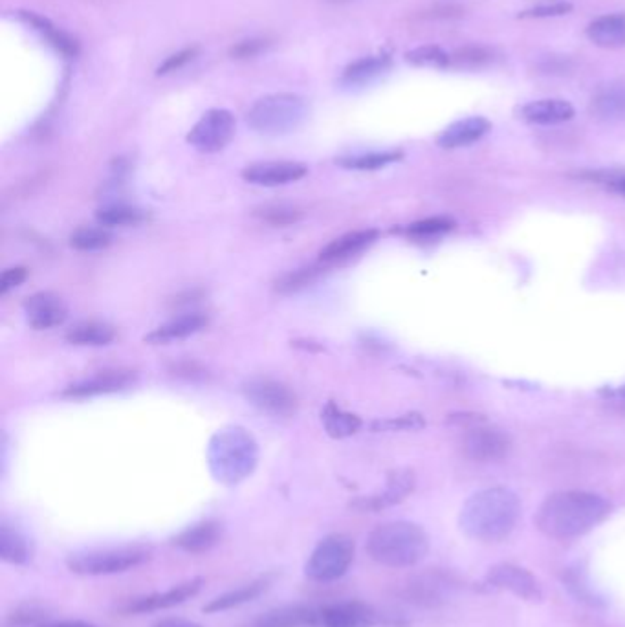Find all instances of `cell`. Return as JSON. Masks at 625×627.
<instances>
[{"instance_id":"3","label":"cell","mask_w":625,"mask_h":627,"mask_svg":"<svg viewBox=\"0 0 625 627\" xmlns=\"http://www.w3.org/2000/svg\"><path fill=\"white\" fill-rule=\"evenodd\" d=\"M366 547L376 564L391 569H406L420 564L425 557L430 540L416 523L389 521L374 528Z\"/></svg>"},{"instance_id":"29","label":"cell","mask_w":625,"mask_h":627,"mask_svg":"<svg viewBox=\"0 0 625 627\" xmlns=\"http://www.w3.org/2000/svg\"><path fill=\"white\" fill-rule=\"evenodd\" d=\"M590 112L600 120H625V85H611L602 88L590 102Z\"/></svg>"},{"instance_id":"11","label":"cell","mask_w":625,"mask_h":627,"mask_svg":"<svg viewBox=\"0 0 625 627\" xmlns=\"http://www.w3.org/2000/svg\"><path fill=\"white\" fill-rule=\"evenodd\" d=\"M204 585L202 578H191L184 583H178L163 592H152L149 597H142L130 602L125 607V613L128 615H145V613H154V611H163L171 609L180 604H185L187 600L194 598L196 594L201 592Z\"/></svg>"},{"instance_id":"14","label":"cell","mask_w":625,"mask_h":627,"mask_svg":"<svg viewBox=\"0 0 625 627\" xmlns=\"http://www.w3.org/2000/svg\"><path fill=\"white\" fill-rule=\"evenodd\" d=\"M376 613L364 602H338L317 609V627H373Z\"/></svg>"},{"instance_id":"49","label":"cell","mask_w":625,"mask_h":627,"mask_svg":"<svg viewBox=\"0 0 625 627\" xmlns=\"http://www.w3.org/2000/svg\"><path fill=\"white\" fill-rule=\"evenodd\" d=\"M600 394H604L605 399H616V400H625V385L620 387H607L602 389Z\"/></svg>"},{"instance_id":"44","label":"cell","mask_w":625,"mask_h":627,"mask_svg":"<svg viewBox=\"0 0 625 627\" xmlns=\"http://www.w3.org/2000/svg\"><path fill=\"white\" fill-rule=\"evenodd\" d=\"M567 587L576 594V597L581 602H588V604H598V598L592 594V590L588 589V585H585L583 578L580 576V573H569L567 574Z\"/></svg>"},{"instance_id":"48","label":"cell","mask_w":625,"mask_h":627,"mask_svg":"<svg viewBox=\"0 0 625 627\" xmlns=\"http://www.w3.org/2000/svg\"><path fill=\"white\" fill-rule=\"evenodd\" d=\"M39 627H95L88 622H83V620H59V622H45L43 625Z\"/></svg>"},{"instance_id":"47","label":"cell","mask_w":625,"mask_h":627,"mask_svg":"<svg viewBox=\"0 0 625 627\" xmlns=\"http://www.w3.org/2000/svg\"><path fill=\"white\" fill-rule=\"evenodd\" d=\"M151 627H204V625L199 622L185 620V618H161L156 623H152Z\"/></svg>"},{"instance_id":"38","label":"cell","mask_w":625,"mask_h":627,"mask_svg":"<svg viewBox=\"0 0 625 627\" xmlns=\"http://www.w3.org/2000/svg\"><path fill=\"white\" fill-rule=\"evenodd\" d=\"M489 52L481 48V46H468V48H463V50H458L453 57H451V64L455 66H481L482 62L489 61Z\"/></svg>"},{"instance_id":"24","label":"cell","mask_w":625,"mask_h":627,"mask_svg":"<svg viewBox=\"0 0 625 627\" xmlns=\"http://www.w3.org/2000/svg\"><path fill=\"white\" fill-rule=\"evenodd\" d=\"M270 583L272 582H270L268 576L253 580V582H250L246 585H241V587H237L234 590H227V592L220 594V597H217L210 604H206L202 611L206 615H215V613H224V611H229V609L241 607L244 604H250V602L257 600L262 592H267Z\"/></svg>"},{"instance_id":"20","label":"cell","mask_w":625,"mask_h":627,"mask_svg":"<svg viewBox=\"0 0 625 627\" xmlns=\"http://www.w3.org/2000/svg\"><path fill=\"white\" fill-rule=\"evenodd\" d=\"M489 127H491V123L482 116L465 118V120L455 121L449 127H446L440 132V136L437 138V144L442 149L466 147V145L479 142L489 130Z\"/></svg>"},{"instance_id":"18","label":"cell","mask_w":625,"mask_h":627,"mask_svg":"<svg viewBox=\"0 0 625 627\" xmlns=\"http://www.w3.org/2000/svg\"><path fill=\"white\" fill-rule=\"evenodd\" d=\"M413 488H415V475L411 472H407V470L394 472L389 475L387 486L382 493L373 495V498L358 499L352 507L361 512H378V510L402 503L413 491Z\"/></svg>"},{"instance_id":"12","label":"cell","mask_w":625,"mask_h":627,"mask_svg":"<svg viewBox=\"0 0 625 627\" xmlns=\"http://www.w3.org/2000/svg\"><path fill=\"white\" fill-rule=\"evenodd\" d=\"M486 582L501 590H508L522 600L536 602L541 598V589L538 580L522 567L514 564H499L488 571Z\"/></svg>"},{"instance_id":"25","label":"cell","mask_w":625,"mask_h":627,"mask_svg":"<svg viewBox=\"0 0 625 627\" xmlns=\"http://www.w3.org/2000/svg\"><path fill=\"white\" fill-rule=\"evenodd\" d=\"M208 325V318L201 312H189L184 316H178L175 319H171L169 323L158 326L154 333H151L145 342L149 343H169L175 340H182L187 338L194 333H199L201 328H204Z\"/></svg>"},{"instance_id":"37","label":"cell","mask_w":625,"mask_h":627,"mask_svg":"<svg viewBox=\"0 0 625 627\" xmlns=\"http://www.w3.org/2000/svg\"><path fill=\"white\" fill-rule=\"evenodd\" d=\"M453 220L446 219V217H433V219H425L420 222H415L407 227V234L411 237H435L440 234H446L453 227Z\"/></svg>"},{"instance_id":"30","label":"cell","mask_w":625,"mask_h":627,"mask_svg":"<svg viewBox=\"0 0 625 627\" xmlns=\"http://www.w3.org/2000/svg\"><path fill=\"white\" fill-rule=\"evenodd\" d=\"M114 338H116L114 328L103 321H81L74 325L67 333V340L74 345L102 347V345H109Z\"/></svg>"},{"instance_id":"26","label":"cell","mask_w":625,"mask_h":627,"mask_svg":"<svg viewBox=\"0 0 625 627\" xmlns=\"http://www.w3.org/2000/svg\"><path fill=\"white\" fill-rule=\"evenodd\" d=\"M376 239H378L376 229L350 231V234H347L340 239H334L331 244H326L319 255H321V260H325V262L349 259L359 252H364L366 248H369Z\"/></svg>"},{"instance_id":"13","label":"cell","mask_w":625,"mask_h":627,"mask_svg":"<svg viewBox=\"0 0 625 627\" xmlns=\"http://www.w3.org/2000/svg\"><path fill=\"white\" fill-rule=\"evenodd\" d=\"M308 173L307 165L300 161H259L243 171V178L255 186L277 187L301 180Z\"/></svg>"},{"instance_id":"34","label":"cell","mask_w":625,"mask_h":627,"mask_svg":"<svg viewBox=\"0 0 625 627\" xmlns=\"http://www.w3.org/2000/svg\"><path fill=\"white\" fill-rule=\"evenodd\" d=\"M112 243V235L103 227H79L70 235V246L79 252H100Z\"/></svg>"},{"instance_id":"1","label":"cell","mask_w":625,"mask_h":627,"mask_svg":"<svg viewBox=\"0 0 625 627\" xmlns=\"http://www.w3.org/2000/svg\"><path fill=\"white\" fill-rule=\"evenodd\" d=\"M611 505L598 493L567 490L555 491L543 501L536 514L539 531L554 540H572L600 524Z\"/></svg>"},{"instance_id":"35","label":"cell","mask_w":625,"mask_h":627,"mask_svg":"<svg viewBox=\"0 0 625 627\" xmlns=\"http://www.w3.org/2000/svg\"><path fill=\"white\" fill-rule=\"evenodd\" d=\"M406 59L407 62L415 66H425V69H446V66L451 64V55L435 45L418 46L407 52Z\"/></svg>"},{"instance_id":"46","label":"cell","mask_w":625,"mask_h":627,"mask_svg":"<svg viewBox=\"0 0 625 627\" xmlns=\"http://www.w3.org/2000/svg\"><path fill=\"white\" fill-rule=\"evenodd\" d=\"M383 425L391 429H420L424 425V418L420 415H406V417H400L399 420H391Z\"/></svg>"},{"instance_id":"9","label":"cell","mask_w":625,"mask_h":627,"mask_svg":"<svg viewBox=\"0 0 625 627\" xmlns=\"http://www.w3.org/2000/svg\"><path fill=\"white\" fill-rule=\"evenodd\" d=\"M235 135V118L226 109L208 111L187 135V144L201 153H218Z\"/></svg>"},{"instance_id":"8","label":"cell","mask_w":625,"mask_h":627,"mask_svg":"<svg viewBox=\"0 0 625 627\" xmlns=\"http://www.w3.org/2000/svg\"><path fill=\"white\" fill-rule=\"evenodd\" d=\"M456 580L439 569H427L420 574H415L404 587V594L407 602L425 607L435 609L448 604L456 592Z\"/></svg>"},{"instance_id":"42","label":"cell","mask_w":625,"mask_h":627,"mask_svg":"<svg viewBox=\"0 0 625 627\" xmlns=\"http://www.w3.org/2000/svg\"><path fill=\"white\" fill-rule=\"evenodd\" d=\"M262 219H267L272 224H290L300 219V211L293 208H286V206H272V208H265L262 210Z\"/></svg>"},{"instance_id":"2","label":"cell","mask_w":625,"mask_h":627,"mask_svg":"<svg viewBox=\"0 0 625 627\" xmlns=\"http://www.w3.org/2000/svg\"><path fill=\"white\" fill-rule=\"evenodd\" d=\"M521 503L515 491L493 486L473 493L460 510V528L479 541L508 538L519 521Z\"/></svg>"},{"instance_id":"28","label":"cell","mask_w":625,"mask_h":627,"mask_svg":"<svg viewBox=\"0 0 625 627\" xmlns=\"http://www.w3.org/2000/svg\"><path fill=\"white\" fill-rule=\"evenodd\" d=\"M391 69V57L389 55H371L358 59L352 64H349L343 76L341 83L347 87H359L367 85L385 74Z\"/></svg>"},{"instance_id":"32","label":"cell","mask_w":625,"mask_h":627,"mask_svg":"<svg viewBox=\"0 0 625 627\" xmlns=\"http://www.w3.org/2000/svg\"><path fill=\"white\" fill-rule=\"evenodd\" d=\"M402 158L400 151H383V153H369V154H359V156H347L336 160L341 168L345 169H356V171H374L382 169L385 165L399 161Z\"/></svg>"},{"instance_id":"16","label":"cell","mask_w":625,"mask_h":627,"mask_svg":"<svg viewBox=\"0 0 625 627\" xmlns=\"http://www.w3.org/2000/svg\"><path fill=\"white\" fill-rule=\"evenodd\" d=\"M24 312L29 326H34L37 330L53 328L64 323V319L69 316L67 305L62 303L59 295L52 292H39L36 295H31L24 303Z\"/></svg>"},{"instance_id":"27","label":"cell","mask_w":625,"mask_h":627,"mask_svg":"<svg viewBox=\"0 0 625 627\" xmlns=\"http://www.w3.org/2000/svg\"><path fill=\"white\" fill-rule=\"evenodd\" d=\"M0 559L10 565H28L31 559V545L19 528L0 524Z\"/></svg>"},{"instance_id":"31","label":"cell","mask_w":625,"mask_h":627,"mask_svg":"<svg viewBox=\"0 0 625 627\" xmlns=\"http://www.w3.org/2000/svg\"><path fill=\"white\" fill-rule=\"evenodd\" d=\"M323 425L326 429V433L331 437L345 439V437H350L358 432L359 425H361V420L356 415L347 413L331 402L323 411Z\"/></svg>"},{"instance_id":"6","label":"cell","mask_w":625,"mask_h":627,"mask_svg":"<svg viewBox=\"0 0 625 627\" xmlns=\"http://www.w3.org/2000/svg\"><path fill=\"white\" fill-rule=\"evenodd\" d=\"M151 559V550L142 545H123L74 552L67 557V567L79 576H112L128 573Z\"/></svg>"},{"instance_id":"19","label":"cell","mask_w":625,"mask_h":627,"mask_svg":"<svg viewBox=\"0 0 625 627\" xmlns=\"http://www.w3.org/2000/svg\"><path fill=\"white\" fill-rule=\"evenodd\" d=\"M135 380H136V375L133 371H105L95 376H90L83 382L72 384L67 391H64V394L76 396V399H85V396L116 392L130 387L135 384Z\"/></svg>"},{"instance_id":"5","label":"cell","mask_w":625,"mask_h":627,"mask_svg":"<svg viewBox=\"0 0 625 627\" xmlns=\"http://www.w3.org/2000/svg\"><path fill=\"white\" fill-rule=\"evenodd\" d=\"M210 460L211 470L220 483L237 484L253 472L257 448L244 429H227L213 439Z\"/></svg>"},{"instance_id":"41","label":"cell","mask_w":625,"mask_h":627,"mask_svg":"<svg viewBox=\"0 0 625 627\" xmlns=\"http://www.w3.org/2000/svg\"><path fill=\"white\" fill-rule=\"evenodd\" d=\"M319 270H321V268L312 267V268H303V270H300V272L290 274V276H286V277L279 283V290H283V292L298 290V288L308 285V283L319 274Z\"/></svg>"},{"instance_id":"33","label":"cell","mask_w":625,"mask_h":627,"mask_svg":"<svg viewBox=\"0 0 625 627\" xmlns=\"http://www.w3.org/2000/svg\"><path fill=\"white\" fill-rule=\"evenodd\" d=\"M145 219V211L127 204H111L97 210L95 220L100 226H133Z\"/></svg>"},{"instance_id":"51","label":"cell","mask_w":625,"mask_h":627,"mask_svg":"<svg viewBox=\"0 0 625 627\" xmlns=\"http://www.w3.org/2000/svg\"><path fill=\"white\" fill-rule=\"evenodd\" d=\"M338 3H341V0H338Z\"/></svg>"},{"instance_id":"10","label":"cell","mask_w":625,"mask_h":627,"mask_svg":"<svg viewBox=\"0 0 625 627\" xmlns=\"http://www.w3.org/2000/svg\"><path fill=\"white\" fill-rule=\"evenodd\" d=\"M246 400L274 417H290L298 409V399L288 385L272 378H251L243 385Z\"/></svg>"},{"instance_id":"7","label":"cell","mask_w":625,"mask_h":627,"mask_svg":"<svg viewBox=\"0 0 625 627\" xmlns=\"http://www.w3.org/2000/svg\"><path fill=\"white\" fill-rule=\"evenodd\" d=\"M356 545L347 534H328L310 552L305 574L321 583L336 582L347 574L354 561Z\"/></svg>"},{"instance_id":"21","label":"cell","mask_w":625,"mask_h":627,"mask_svg":"<svg viewBox=\"0 0 625 627\" xmlns=\"http://www.w3.org/2000/svg\"><path fill=\"white\" fill-rule=\"evenodd\" d=\"M253 627H317V609L303 604L275 607L262 613Z\"/></svg>"},{"instance_id":"50","label":"cell","mask_w":625,"mask_h":627,"mask_svg":"<svg viewBox=\"0 0 625 627\" xmlns=\"http://www.w3.org/2000/svg\"><path fill=\"white\" fill-rule=\"evenodd\" d=\"M613 189L618 191V193H621V194H625V177L614 180V182H613Z\"/></svg>"},{"instance_id":"15","label":"cell","mask_w":625,"mask_h":627,"mask_svg":"<svg viewBox=\"0 0 625 627\" xmlns=\"http://www.w3.org/2000/svg\"><path fill=\"white\" fill-rule=\"evenodd\" d=\"M465 453L477 462L503 458L510 450V439L498 427H475L465 439Z\"/></svg>"},{"instance_id":"39","label":"cell","mask_w":625,"mask_h":627,"mask_svg":"<svg viewBox=\"0 0 625 627\" xmlns=\"http://www.w3.org/2000/svg\"><path fill=\"white\" fill-rule=\"evenodd\" d=\"M572 12V4L569 3H554L548 6H536L519 13V19H550V17H563Z\"/></svg>"},{"instance_id":"17","label":"cell","mask_w":625,"mask_h":627,"mask_svg":"<svg viewBox=\"0 0 625 627\" xmlns=\"http://www.w3.org/2000/svg\"><path fill=\"white\" fill-rule=\"evenodd\" d=\"M224 534V528L215 519H204L201 523H194L182 532H178L171 543L187 554H204L215 549Z\"/></svg>"},{"instance_id":"45","label":"cell","mask_w":625,"mask_h":627,"mask_svg":"<svg viewBox=\"0 0 625 627\" xmlns=\"http://www.w3.org/2000/svg\"><path fill=\"white\" fill-rule=\"evenodd\" d=\"M26 277H28V272L22 267H15V268L6 270L3 274V277H0V292L6 293L10 290L17 288L19 285H22L26 281Z\"/></svg>"},{"instance_id":"22","label":"cell","mask_w":625,"mask_h":627,"mask_svg":"<svg viewBox=\"0 0 625 627\" xmlns=\"http://www.w3.org/2000/svg\"><path fill=\"white\" fill-rule=\"evenodd\" d=\"M574 107L565 99H538L519 109V118L536 125H555L572 120Z\"/></svg>"},{"instance_id":"40","label":"cell","mask_w":625,"mask_h":627,"mask_svg":"<svg viewBox=\"0 0 625 627\" xmlns=\"http://www.w3.org/2000/svg\"><path fill=\"white\" fill-rule=\"evenodd\" d=\"M196 52H199L196 48H185V50H182V52H178V54L168 57L166 61H163V62L158 66L156 74H158V76H166V74H171V72L180 70L182 66H185V64L196 55Z\"/></svg>"},{"instance_id":"23","label":"cell","mask_w":625,"mask_h":627,"mask_svg":"<svg viewBox=\"0 0 625 627\" xmlns=\"http://www.w3.org/2000/svg\"><path fill=\"white\" fill-rule=\"evenodd\" d=\"M587 37L592 45L605 50L625 46V13H607L587 26Z\"/></svg>"},{"instance_id":"43","label":"cell","mask_w":625,"mask_h":627,"mask_svg":"<svg viewBox=\"0 0 625 627\" xmlns=\"http://www.w3.org/2000/svg\"><path fill=\"white\" fill-rule=\"evenodd\" d=\"M267 46H268L267 39H250V41H243V43L235 45L232 50H229V55H232L234 59H248V57H255Z\"/></svg>"},{"instance_id":"36","label":"cell","mask_w":625,"mask_h":627,"mask_svg":"<svg viewBox=\"0 0 625 627\" xmlns=\"http://www.w3.org/2000/svg\"><path fill=\"white\" fill-rule=\"evenodd\" d=\"M10 625L12 627H39L45 622H48L46 611L39 606L34 604H26L17 607L12 615H10Z\"/></svg>"},{"instance_id":"4","label":"cell","mask_w":625,"mask_h":627,"mask_svg":"<svg viewBox=\"0 0 625 627\" xmlns=\"http://www.w3.org/2000/svg\"><path fill=\"white\" fill-rule=\"evenodd\" d=\"M308 116L307 99L290 94H270L260 97L248 111V125L267 136H281L303 125Z\"/></svg>"}]
</instances>
